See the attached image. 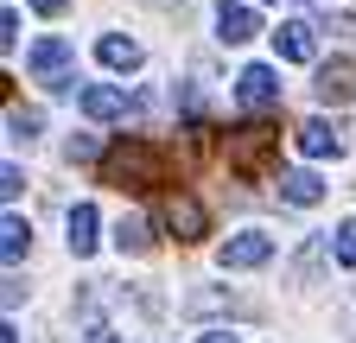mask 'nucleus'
I'll return each mask as SVG.
<instances>
[{
    "instance_id": "nucleus-8",
    "label": "nucleus",
    "mask_w": 356,
    "mask_h": 343,
    "mask_svg": "<svg viewBox=\"0 0 356 343\" xmlns=\"http://www.w3.org/2000/svg\"><path fill=\"white\" fill-rule=\"evenodd\" d=\"M312 90H318V102H356V64L350 58H331V64H318V83H312Z\"/></svg>"
},
{
    "instance_id": "nucleus-15",
    "label": "nucleus",
    "mask_w": 356,
    "mask_h": 343,
    "mask_svg": "<svg viewBox=\"0 0 356 343\" xmlns=\"http://www.w3.org/2000/svg\"><path fill=\"white\" fill-rule=\"evenodd\" d=\"M26 248H32V223L26 217H7V223H0V254H7V267H19Z\"/></svg>"
},
{
    "instance_id": "nucleus-6",
    "label": "nucleus",
    "mask_w": 356,
    "mask_h": 343,
    "mask_svg": "<svg viewBox=\"0 0 356 343\" xmlns=\"http://www.w3.org/2000/svg\"><path fill=\"white\" fill-rule=\"evenodd\" d=\"M236 96H242V108H254V115L280 108V76H274V64H248V70L236 76Z\"/></svg>"
},
{
    "instance_id": "nucleus-25",
    "label": "nucleus",
    "mask_w": 356,
    "mask_h": 343,
    "mask_svg": "<svg viewBox=\"0 0 356 343\" xmlns=\"http://www.w3.org/2000/svg\"><path fill=\"white\" fill-rule=\"evenodd\" d=\"M32 7H38L44 19H51V13H64V7H70V0H32Z\"/></svg>"
},
{
    "instance_id": "nucleus-10",
    "label": "nucleus",
    "mask_w": 356,
    "mask_h": 343,
    "mask_svg": "<svg viewBox=\"0 0 356 343\" xmlns=\"http://www.w3.org/2000/svg\"><path fill=\"white\" fill-rule=\"evenodd\" d=\"M76 102H83V115H89V121H127V108H134V102H127V90H115V83H89Z\"/></svg>"
},
{
    "instance_id": "nucleus-2",
    "label": "nucleus",
    "mask_w": 356,
    "mask_h": 343,
    "mask_svg": "<svg viewBox=\"0 0 356 343\" xmlns=\"http://www.w3.org/2000/svg\"><path fill=\"white\" fill-rule=\"evenodd\" d=\"M274 147H280V134H274L267 121L236 127V134H229V172H242V178H267V165H274Z\"/></svg>"
},
{
    "instance_id": "nucleus-7",
    "label": "nucleus",
    "mask_w": 356,
    "mask_h": 343,
    "mask_svg": "<svg viewBox=\"0 0 356 343\" xmlns=\"http://www.w3.org/2000/svg\"><path fill=\"white\" fill-rule=\"evenodd\" d=\"M293 147L305 153V159H337V121H325V115H312V121H299L293 127Z\"/></svg>"
},
{
    "instance_id": "nucleus-18",
    "label": "nucleus",
    "mask_w": 356,
    "mask_h": 343,
    "mask_svg": "<svg viewBox=\"0 0 356 343\" xmlns=\"http://www.w3.org/2000/svg\"><path fill=\"white\" fill-rule=\"evenodd\" d=\"M38 127H44V115H38V108H19V102L7 108V134H13V140H32Z\"/></svg>"
},
{
    "instance_id": "nucleus-23",
    "label": "nucleus",
    "mask_w": 356,
    "mask_h": 343,
    "mask_svg": "<svg viewBox=\"0 0 356 343\" xmlns=\"http://www.w3.org/2000/svg\"><path fill=\"white\" fill-rule=\"evenodd\" d=\"M83 343H121V337H115L108 324H83Z\"/></svg>"
},
{
    "instance_id": "nucleus-17",
    "label": "nucleus",
    "mask_w": 356,
    "mask_h": 343,
    "mask_svg": "<svg viewBox=\"0 0 356 343\" xmlns=\"http://www.w3.org/2000/svg\"><path fill=\"white\" fill-rule=\"evenodd\" d=\"M331 254H337V267H356V217H343L331 229Z\"/></svg>"
},
{
    "instance_id": "nucleus-4",
    "label": "nucleus",
    "mask_w": 356,
    "mask_h": 343,
    "mask_svg": "<svg viewBox=\"0 0 356 343\" xmlns=\"http://www.w3.org/2000/svg\"><path fill=\"white\" fill-rule=\"evenodd\" d=\"M159 223H165L178 242H204V235H210V210H204L191 191H165V203H159Z\"/></svg>"
},
{
    "instance_id": "nucleus-5",
    "label": "nucleus",
    "mask_w": 356,
    "mask_h": 343,
    "mask_svg": "<svg viewBox=\"0 0 356 343\" xmlns=\"http://www.w3.org/2000/svg\"><path fill=\"white\" fill-rule=\"evenodd\" d=\"M70 58H76V51H70V38H38V45L26 51V70H32L38 83H51V90H70V76H64Z\"/></svg>"
},
{
    "instance_id": "nucleus-9",
    "label": "nucleus",
    "mask_w": 356,
    "mask_h": 343,
    "mask_svg": "<svg viewBox=\"0 0 356 343\" xmlns=\"http://www.w3.org/2000/svg\"><path fill=\"white\" fill-rule=\"evenodd\" d=\"M254 32H261L254 7H242V0H222V7H216V38H222V45H248Z\"/></svg>"
},
{
    "instance_id": "nucleus-19",
    "label": "nucleus",
    "mask_w": 356,
    "mask_h": 343,
    "mask_svg": "<svg viewBox=\"0 0 356 343\" xmlns=\"http://www.w3.org/2000/svg\"><path fill=\"white\" fill-rule=\"evenodd\" d=\"M325 254H331V242H325V235H318V242H305V254H299V280L318 274V267H325Z\"/></svg>"
},
{
    "instance_id": "nucleus-1",
    "label": "nucleus",
    "mask_w": 356,
    "mask_h": 343,
    "mask_svg": "<svg viewBox=\"0 0 356 343\" xmlns=\"http://www.w3.org/2000/svg\"><path fill=\"white\" fill-rule=\"evenodd\" d=\"M102 185H115V191H153V185H165V153L153 140H115L102 153Z\"/></svg>"
},
{
    "instance_id": "nucleus-21",
    "label": "nucleus",
    "mask_w": 356,
    "mask_h": 343,
    "mask_svg": "<svg viewBox=\"0 0 356 343\" xmlns=\"http://www.w3.org/2000/svg\"><path fill=\"white\" fill-rule=\"evenodd\" d=\"M0 45H7V51L19 45V13H13V7H7V13H0Z\"/></svg>"
},
{
    "instance_id": "nucleus-11",
    "label": "nucleus",
    "mask_w": 356,
    "mask_h": 343,
    "mask_svg": "<svg viewBox=\"0 0 356 343\" xmlns=\"http://www.w3.org/2000/svg\"><path fill=\"white\" fill-rule=\"evenodd\" d=\"M274 51H280L286 64H312V58H318V38H312L305 19H286V26L274 32Z\"/></svg>"
},
{
    "instance_id": "nucleus-20",
    "label": "nucleus",
    "mask_w": 356,
    "mask_h": 343,
    "mask_svg": "<svg viewBox=\"0 0 356 343\" xmlns=\"http://www.w3.org/2000/svg\"><path fill=\"white\" fill-rule=\"evenodd\" d=\"M64 159H102V153H96V134H70Z\"/></svg>"
},
{
    "instance_id": "nucleus-12",
    "label": "nucleus",
    "mask_w": 356,
    "mask_h": 343,
    "mask_svg": "<svg viewBox=\"0 0 356 343\" xmlns=\"http://www.w3.org/2000/svg\"><path fill=\"white\" fill-rule=\"evenodd\" d=\"M96 58H102V70H140V38H121V32H102L96 38Z\"/></svg>"
},
{
    "instance_id": "nucleus-3",
    "label": "nucleus",
    "mask_w": 356,
    "mask_h": 343,
    "mask_svg": "<svg viewBox=\"0 0 356 343\" xmlns=\"http://www.w3.org/2000/svg\"><path fill=\"white\" fill-rule=\"evenodd\" d=\"M267 261H274V235H267V229H242V235H229L216 248L222 274H248V267H267Z\"/></svg>"
},
{
    "instance_id": "nucleus-13",
    "label": "nucleus",
    "mask_w": 356,
    "mask_h": 343,
    "mask_svg": "<svg viewBox=\"0 0 356 343\" xmlns=\"http://www.w3.org/2000/svg\"><path fill=\"white\" fill-rule=\"evenodd\" d=\"M96 229H102V217H96V203H70V254H76V261H83V254H89V248L102 242Z\"/></svg>"
},
{
    "instance_id": "nucleus-26",
    "label": "nucleus",
    "mask_w": 356,
    "mask_h": 343,
    "mask_svg": "<svg viewBox=\"0 0 356 343\" xmlns=\"http://www.w3.org/2000/svg\"><path fill=\"white\" fill-rule=\"evenodd\" d=\"M0 343H19V331H13V324H7V331H0Z\"/></svg>"
},
{
    "instance_id": "nucleus-14",
    "label": "nucleus",
    "mask_w": 356,
    "mask_h": 343,
    "mask_svg": "<svg viewBox=\"0 0 356 343\" xmlns=\"http://www.w3.org/2000/svg\"><path fill=\"white\" fill-rule=\"evenodd\" d=\"M280 197L305 210V203H318V197H325V178H318V172H286V178H280Z\"/></svg>"
},
{
    "instance_id": "nucleus-16",
    "label": "nucleus",
    "mask_w": 356,
    "mask_h": 343,
    "mask_svg": "<svg viewBox=\"0 0 356 343\" xmlns=\"http://www.w3.org/2000/svg\"><path fill=\"white\" fill-rule=\"evenodd\" d=\"M115 248H121V254H147V248H153L147 223H140V217H121V223H115Z\"/></svg>"
},
{
    "instance_id": "nucleus-24",
    "label": "nucleus",
    "mask_w": 356,
    "mask_h": 343,
    "mask_svg": "<svg viewBox=\"0 0 356 343\" xmlns=\"http://www.w3.org/2000/svg\"><path fill=\"white\" fill-rule=\"evenodd\" d=\"M197 343H242V337H236V331H229V324H216V331H204V337H197Z\"/></svg>"
},
{
    "instance_id": "nucleus-22",
    "label": "nucleus",
    "mask_w": 356,
    "mask_h": 343,
    "mask_svg": "<svg viewBox=\"0 0 356 343\" xmlns=\"http://www.w3.org/2000/svg\"><path fill=\"white\" fill-rule=\"evenodd\" d=\"M0 191L19 197V191H26V172H19V165H7V172H0Z\"/></svg>"
}]
</instances>
